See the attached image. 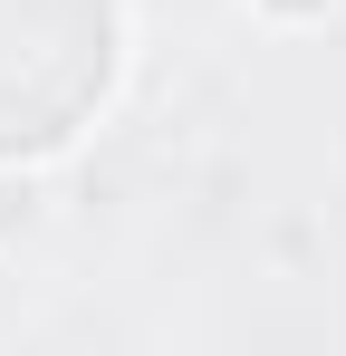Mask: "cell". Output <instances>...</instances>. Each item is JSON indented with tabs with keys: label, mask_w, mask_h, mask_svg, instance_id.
Listing matches in <instances>:
<instances>
[{
	"label": "cell",
	"mask_w": 346,
	"mask_h": 356,
	"mask_svg": "<svg viewBox=\"0 0 346 356\" xmlns=\"http://www.w3.org/2000/svg\"><path fill=\"white\" fill-rule=\"evenodd\" d=\"M115 87V0H0V164L49 154Z\"/></svg>",
	"instance_id": "obj_1"
}]
</instances>
